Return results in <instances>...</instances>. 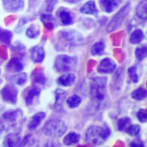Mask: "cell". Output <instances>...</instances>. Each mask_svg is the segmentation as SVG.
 <instances>
[{
  "mask_svg": "<svg viewBox=\"0 0 147 147\" xmlns=\"http://www.w3.org/2000/svg\"><path fill=\"white\" fill-rule=\"evenodd\" d=\"M106 84L107 79L105 78H94L91 79L90 96L96 105H100L105 101Z\"/></svg>",
  "mask_w": 147,
  "mask_h": 147,
  "instance_id": "obj_1",
  "label": "cell"
},
{
  "mask_svg": "<svg viewBox=\"0 0 147 147\" xmlns=\"http://www.w3.org/2000/svg\"><path fill=\"white\" fill-rule=\"evenodd\" d=\"M110 134V131L108 127H97L91 126L86 132V140L93 145L99 146L104 143Z\"/></svg>",
  "mask_w": 147,
  "mask_h": 147,
  "instance_id": "obj_2",
  "label": "cell"
},
{
  "mask_svg": "<svg viewBox=\"0 0 147 147\" xmlns=\"http://www.w3.org/2000/svg\"><path fill=\"white\" fill-rule=\"evenodd\" d=\"M43 131L46 135L52 138H59L61 137L66 131V126L64 121L53 119L46 122Z\"/></svg>",
  "mask_w": 147,
  "mask_h": 147,
  "instance_id": "obj_3",
  "label": "cell"
},
{
  "mask_svg": "<svg viewBox=\"0 0 147 147\" xmlns=\"http://www.w3.org/2000/svg\"><path fill=\"white\" fill-rule=\"evenodd\" d=\"M77 65V59L73 57L67 55H59L56 58L54 67L58 71H69L75 68Z\"/></svg>",
  "mask_w": 147,
  "mask_h": 147,
  "instance_id": "obj_4",
  "label": "cell"
},
{
  "mask_svg": "<svg viewBox=\"0 0 147 147\" xmlns=\"http://www.w3.org/2000/svg\"><path fill=\"white\" fill-rule=\"evenodd\" d=\"M129 10H130V3H127L112 19V21L110 22V23H109V25L108 27V31L110 32V31H113V30L116 29L121 25V23L122 22V21L125 18V16L128 14Z\"/></svg>",
  "mask_w": 147,
  "mask_h": 147,
  "instance_id": "obj_5",
  "label": "cell"
},
{
  "mask_svg": "<svg viewBox=\"0 0 147 147\" xmlns=\"http://www.w3.org/2000/svg\"><path fill=\"white\" fill-rule=\"evenodd\" d=\"M2 96L3 99L9 102L15 104L17 100V90L11 84L5 85L2 90Z\"/></svg>",
  "mask_w": 147,
  "mask_h": 147,
  "instance_id": "obj_6",
  "label": "cell"
},
{
  "mask_svg": "<svg viewBox=\"0 0 147 147\" xmlns=\"http://www.w3.org/2000/svg\"><path fill=\"white\" fill-rule=\"evenodd\" d=\"M116 65L110 59H104L101 61L98 66V71L101 73H111L115 71Z\"/></svg>",
  "mask_w": 147,
  "mask_h": 147,
  "instance_id": "obj_7",
  "label": "cell"
},
{
  "mask_svg": "<svg viewBox=\"0 0 147 147\" xmlns=\"http://www.w3.org/2000/svg\"><path fill=\"white\" fill-rule=\"evenodd\" d=\"M21 141L19 134L12 133L8 134L3 140V147H17Z\"/></svg>",
  "mask_w": 147,
  "mask_h": 147,
  "instance_id": "obj_8",
  "label": "cell"
},
{
  "mask_svg": "<svg viewBox=\"0 0 147 147\" xmlns=\"http://www.w3.org/2000/svg\"><path fill=\"white\" fill-rule=\"evenodd\" d=\"M3 2L8 11H16L23 6V0H3Z\"/></svg>",
  "mask_w": 147,
  "mask_h": 147,
  "instance_id": "obj_9",
  "label": "cell"
},
{
  "mask_svg": "<svg viewBox=\"0 0 147 147\" xmlns=\"http://www.w3.org/2000/svg\"><path fill=\"white\" fill-rule=\"evenodd\" d=\"M45 52L41 47H34L31 50V58L35 63H40L44 59Z\"/></svg>",
  "mask_w": 147,
  "mask_h": 147,
  "instance_id": "obj_10",
  "label": "cell"
},
{
  "mask_svg": "<svg viewBox=\"0 0 147 147\" xmlns=\"http://www.w3.org/2000/svg\"><path fill=\"white\" fill-rule=\"evenodd\" d=\"M65 92L60 89L56 90L55 91V103L53 105L54 109L60 110L62 109V106H63V102L65 101Z\"/></svg>",
  "mask_w": 147,
  "mask_h": 147,
  "instance_id": "obj_11",
  "label": "cell"
},
{
  "mask_svg": "<svg viewBox=\"0 0 147 147\" xmlns=\"http://www.w3.org/2000/svg\"><path fill=\"white\" fill-rule=\"evenodd\" d=\"M121 2V0H101V4L103 9L109 13L112 12Z\"/></svg>",
  "mask_w": 147,
  "mask_h": 147,
  "instance_id": "obj_12",
  "label": "cell"
},
{
  "mask_svg": "<svg viewBox=\"0 0 147 147\" xmlns=\"http://www.w3.org/2000/svg\"><path fill=\"white\" fill-rule=\"evenodd\" d=\"M45 116H46V114L45 113H42V112L34 115L32 117V120L30 121V122L28 124V129H30V130L35 129L40 125V123L41 122V121L44 119Z\"/></svg>",
  "mask_w": 147,
  "mask_h": 147,
  "instance_id": "obj_13",
  "label": "cell"
},
{
  "mask_svg": "<svg viewBox=\"0 0 147 147\" xmlns=\"http://www.w3.org/2000/svg\"><path fill=\"white\" fill-rule=\"evenodd\" d=\"M41 22H43V24L45 25L46 28H47L48 29H53L55 26H56V21L55 18L50 15V14H44L41 16Z\"/></svg>",
  "mask_w": 147,
  "mask_h": 147,
  "instance_id": "obj_14",
  "label": "cell"
},
{
  "mask_svg": "<svg viewBox=\"0 0 147 147\" xmlns=\"http://www.w3.org/2000/svg\"><path fill=\"white\" fill-rule=\"evenodd\" d=\"M75 79H76V77L74 74L68 73V74L62 75L58 79V83L61 85H64V86H70L75 82Z\"/></svg>",
  "mask_w": 147,
  "mask_h": 147,
  "instance_id": "obj_15",
  "label": "cell"
},
{
  "mask_svg": "<svg viewBox=\"0 0 147 147\" xmlns=\"http://www.w3.org/2000/svg\"><path fill=\"white\" fill-rule=\"evenodd\" d=\"M59 16L64 25H69V24L72 23V22H73L71 14L66 9H60L59 11Z\"/></svg>",
  "mask_w": 147,
  "mask_h": 147,
  "instance_id": "obj_16",
  "label": "cell"
},
{
  "mask_svg": "<svg viewBox=\"0 0 147 147\" xmlns=\"http://www.w3.org/2000/svg\"><path fill=\"white\" fill-rule=\"evenodd\" d=\"M81 12L84 14H90V15H94L96 14L97 9L96 7V4L93 1H89L87 2L85 4H84L81 8Z\"/></svg>",
  "mask_w": 147,
  "mask_h": 147,
  "instance_id": "obj_17",
  "label": "cell"
},
{
  "mask_svg": "<svg viewBox=\"0 0 147 147\" xmlns=\"http://www.w3.org/2000/svg\"><path fill=\"white\" fill-rule=\"evenodd\" d=\"M147 2L146 0H142L138 7H137V9H136V12H137V16L141 18L142 20H146L147 18Z\"/></svg>",
  "mask_w": 147,
  "mask_h": 147,
  "instance_id": "obj_18",
  "label": "cell"
},
{
  "mask_svg": "<svg viewBox=\"0 0 147 147\" xmlns=\"http://www.w3.org/2000/svg\"><path fill=\"white\" fill-rule=\"evenodd\" d=\"M22 68L23 65L18 59H12L7 65V69L10 71H20Z\"/></svg>",
  "mask_w": 147,
  "mask_h": 147,
  "instance_id": "obj_19",
  "label": "cell"
},
{
  "mask_svg": "<svg viewBox=\"0 0 147 147\" xmlns=\"http://www.w3.org/2000/svg\"><path fill=\"white\" fill-rule=\"evenodd\" d=\"M80 140V136L79 134H76V133H70L69 134H67L65 139H64V144L66 146H72L74 144L78 143Z\"/></svg>",
  "mask_w": 147,
  "mask_h": 147,
  "instance_id": "obj_20",
  "label": "cell"
},
{
  "mask_svg": "<svg viewBox=\"0 0 147 147\" xmlns=\"http://www.w3.org/2000/svg\"><path fill=\"white\" fill-rule=\"evenodd\" d=\"M40 94V90L34 87V88H31L28 93L26 94V96H25V101H26V103L27 105H30L32 102H33V100L35 96H39Z\"/></svg>",
  "mask_w": 147,
  "mask_h": 147,
  "instance_id": "obj_21",
  "label": "cell"
},
{
  "mask_svg": "<svg viewBox=\"0 0 147 147\" xmlns=\"http://www.w3.org/2000/svg\"><path fill=\"white\" fill-rule=\"evenodd\" d=\"M143 39H144V34H143L142 30L137 29V30H135V31L132 34V35H131V37H130V41H131L133 44H138V43H140Z\"/></svg>",
  "mask_w": 147,
  "mask_h": 147,
  "instance_id": "obj_22",
  "label": "cell"
},
{
  "mask_svg": "<svg viewBox=\"0 0 147 147\" xmlns=\"http://www.w3.org/2000/svg\"><path fill=\"white\" fill-rule=\"evenodd\" d=\"M81 102H82V99L80 96H77V95H74L72 96H71L70 98H68L67 100V104L70 108L71 109H74V108H77L78 107L80 104H81Z\"/></svg>",
  "mask_w": 147,
  "mask_h": 147,
  "instance_id": "obj_23",
  "label": "cell"
},
{
  "mask_svg": "<svg viewBox=\"0 0 147 147\" xmlns=\"http://www.w3.org/2000/svg\"><path fill=\"white\" fill-rule=\"evenodd\" d=\"M3 119L10 123V124H13L16 121V119H17V111H11V112H7L5 113L3 116Z\"/></svg>",
  "mask_w": 147,
  "mask_h": 147,
  "instance_id": "obj_24",
  "label": "cell"
},
{
  "mask_svg": "<svg viewBox=\"0 0 147 147\" xmlns=\"http://www.w3.org/2000/svg\"><path fill=\"white\" fill-rule=\"evenodd\" d=\"M11 36H12V34L9 31L0 28V42L5 43V44H9Z\"/></svg>",
  "mask_w": 147,
  "mask_h": 147,
  "instance_id": "obj_25",
  "label": "cell"
},
{
  "mask_svg": "<svg viewBox=\"0 0 147 147\" xmlns=\"http://www.w3.org/2000/svg\"><path fill=\"white\" fill-rule=\"evenodd\" d=\"M146 96L147 91L143 88H140V89L134 90L132 94L133 98H134L135 100H142V99L146 98Z\"/></svg>",
  "mask_w": 147,
  "mask_h": 147,
  "instance_id": "obj_26",
  "label": "cell"
},
{
  "mask_svg": "<svg viewBox=\"0 0 147 147\" xmlns=\"http://www.w3.org/2000/svg\"><path fill=\"white\" fill-rule=\"evenodd\" d=\"M104 47L105 46H104L103 42H102V41L96 42L92 47V53L95 55H98V54L102 53V52L104 50Z\"/></svg>",
  "mask_w": 147,
  "mask_h": 147,
  "instance_id": "obj_27",
  "label": "cell"
},
{
  "mask_svg": "<svg viewBox=\"0 0 147 147\" xmlns=\"http://www.w3.org/2000/svg\"><path fill=\"white\" fill-rule=\"evenodd\" d=\"M127 133L131 136H138L140 133V127L138 125H132L127 128Z\"/></svg>",
  "mask_w": 147,
  "mask_h": 147,
  "instance_id": "obj_28",
  "label": "cell"
},
{
  "mask_svg": "<svg viewBox=\"0 0 147 147\" xmlns=\"http://www.w3.org/2000/svg\"><path fill=\"white\" fill-rule=\"evenodd\" d=\"M13 82L16 84H19V85H22V84H24L27 80V75L25 73H19L17 74L16 76L13 77L12 78Z\"/></svg>",
  "mask_w": 147,
  "mask_h": 147,
  "instance_id": "obj_29",
  "label": "cell"
},
{
  "mask_svg": "<svg viewBox=\"0 0 147 147\" xmlns=\"http://www.w3.org/2000/svg\"><path fill=\"white\" fill-rule=\"evenodd\" d=\"M136 57L139 60H142L146 57L147 54V48L146 47H141L136 49Z\"/></svg>",
  "mask_w": 147,
  "mask_h": 147,
  "instance_id": "obj_30",
  "label": "cell"
},
{
  "mask_svg": "<svg viewBox=\"0 0 147 147\" xmlns=\"http://www.w3.org/2000/svg\"><path fill=\"white\" fill-rule=\"evenodd\" d=\"M130 123V119L128 117H125V118H122L119 121H118V130L120 131H123L127 128V127L129 125Z\"/></svg>",
  "mask_w": 147,
  "mask_h": 147,
  "instance_id": "obj_31",
  "label": "cell"
},
{
  "mask_svg": "<svg viewBox=\"0 0 147 147\" xmlns=\"http://www.w3.org/2000/svg\"><path fill=\"white\" fill-rule=\"evenodd\" d=\"M38 34H39V30L34 25L30 26L27 30V35L30 38H35Z\"/></svg>",
  "mask_w": 147,
  "mask_h": 147,
  "instance_id": "obj_32",
  "label": "cell"
},
{
  "mask_svg": "<svg viewBox=\"0 0 147 147\" xmlns=\"http://www.w3.org/2000/svg\"><path fill=\"white\" fill-rule=\"evenodd\" d=\"M128 74L131 78V79L134 82V83H137L139 81V77H138V74H137V71H136V68L135 67H131L129 68L128 70Z\"/></svg>",
  "mask_w": 147,
  "mask_h": 147,
  "instance_id": "obj_33",
  "label": "cell"
},
{
  "mask_svg": "<svg viewBox=\"0 0 147 147\" xmlns=\"http://www.w3.org/2000/svg\"><path fill=\"white\" fill-rule=\"evenodd\" d=\"M137 117L139 119L140 121L141 122H146L147 121V115H146V111L145 109H140L138 114H137Z\"/></svg>",
  "mask_w": 147,
  "mask_h": 147,
  "instance_id": "obj_34",
  "label": "cell"
},
{
  "mask_svg": "<svg viewBox=\"0 0 147 147\" xmlns=\"http://www.w3.org/2000/svg\"><path fill=\"white\" fill-rule=\"evenodd\" d=\"M131 147H146L144 146V144L140 141V140H134V142L131 143L130 145Z\"/></svg>",
  "mask_w": 147,
  "mask_h": 147,
  "instance_id": "obj_35",
  "label": "cell"
},
{
  "mask_svg": "<svg viewBox=\"0 0 147 147\" xmlns=\"http://www.w3.org/2000/svg\"><path fill=\"white\" fill-rule=\"evenodd\" d=\"M68 2L70 3H76V2H78V1H81V0H67Z\"/></svg>",
  "mask_w": 147,
  "mask_h": 147,
  "instance_id": "obj_36",
  "label": "cell"
}]
</instances>
